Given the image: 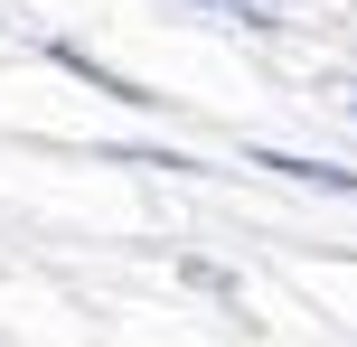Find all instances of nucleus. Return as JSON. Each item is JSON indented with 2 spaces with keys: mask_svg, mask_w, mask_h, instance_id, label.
Listing matches in <instances>:
<instances>
[{
  "mask_svg": "<svg viewBox=\"0 0 357 347\" xmlns=\"http://www.w3.org/2000/svg\"><path fill=\"white\" fill-rule=\"evenodd\" d=\"M254 169H273V179H301V188H339V197H357V169H329V160H291V150H254Z\"/></svg>",
  "mask_w": 357,
  "mask_h": 347,
  "instance_id": "nucleus-1",
  "label": "nucleus"
},
{
  "mask_svg": "<svg viewBox=\"0 0 357 347\" xmlns=\"http://www.w3.org/2000/svg\"><path fill=\"white\" fill-rule=\"evenodd\" d=\"M235 10H254V29H264V19H273V10H282V0H235Z\"/></svg>",
  "mask_w": 357,
  "mask_h": 347,
  "instance_id": "nucleus-2",
  "label": "nucleus"
}]
</instances>
